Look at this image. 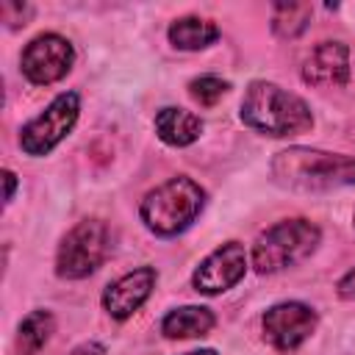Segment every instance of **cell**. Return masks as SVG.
Returning a JSON list of instances; mask_svg holds the SVG:
<instances>
[{"label":"cell","mask_w":355,"mask_h":355,"mask_svg":"<svg viewBox=\"0 0 355 355\" xmlns=\"http://www.w3.org/2000/svg\"><path fill=\"white\" fill-rule=\"evenodd\" d=\"M239 119L250 130L269 139H291L313 128L311 105L300 94L266 78H255L247 83L239 103Z\"/></svg>","instance_id":"6da1fadb"},{"label":"cell","mask_w":355,"mask_h":355,"mask_svg":"<svg viewBox=\"0 0 355 355\" xmlns=\"http://www.w3.org/2000/svg\"><path fill=\"white\" fill-rule=\"evenodd\" d=\"M269 172L288 191H333L355 186V155L294 144L275 153Z\"/></svg>","instance_id":"7a4b0ae2"},{"label":"cell","mask_w":355,"mask_h":355,"mask_svg":"<svg viewBox=\"0 0 355 355\" xmlns=\"http://www.w3.org/2000/svg\"><path fill=\"white\" fill-rule=\"evenodd\" d=\"M205 202H208V191L194 178L172 175L141 197L139 219L153 236L175 239L200 219Z\"/></svg>","instance_id":"3957f363"},{"label":"cell","mask_w":355,"mask_h":355,"mask_svg":"<svg viewBox=\"0 0 355 355\" xmlns=\"http://www.w3.org/2000/svg\"><path fill=\"white\" fill-rule=\"evenodd\" d=\"M322 244V227L308 216H288L269 225L250 247V266L258 275H277L308 261Z\"/></svg>","instance_id":"277c9868"},{"label":"cell","mask_w":355,"mask_h":355,"mask_svg":"<svg viewBox=\"0 0 355 355\" xmlns=\"http://www.w3.org/2000/svg\"><path fill=\"white\" fill-rule=\"evenodd\" d=\"M111 255V227L100 216L75 222L55 247L53 269L61 280H86Z\"/></svg>","instance_id":"5b68a950"},{"label":"cell","mask_w":355,"mask_h":355,"mask_svg":"<svg viewBox=\"0 0 355 355\" xmlns=\"http://www.w3.org/2000/svg\"><path fill=\"white\" fill-rule=\"evenodd\" d=\"M80 119V94L75 89L58 92L36 116H31L17 136L22 155L44 158L50 155L78 125Z\"/></svg>","instance_id":"8992f818"},{"label":"cell","mask_w":355,"mask_h":355,"mask_svg":"<svg viewBox=\"0 0 355 355\" xmlns=\"http://www.w3.org/2000/svg\"><path fill=\"white\" fill-rule=\"evenodd\" d=\"M75 58V44L67 36L55 31H42L22 47L19 72L33 86H53L72 72Z\"/></svg>","instance_id":"52a82bcc"},{"label":"cell","mask_w":355,"mask_h":355,"mask_svg":"<svg viewBox=\"0 0 355 355\" xmlns=\"http://www.w3.org/2000/svg\"><path fill=\"white\" fill-rule=\"evenodd\" d=\"M319 327V313L302 300H280L261 313V336L275 352H297Z\"/></svg>","instance_id":"ba28073f"},{"label":"cell","mask_w":355,"mask_h":355,"mask_svg":"<svg viewBox=\"0 0 355 355\" xmlns=\"http://www.w3.org/2000/svg\"><path fill=\"white\" fill-rule=\"evenodd\" d=\"M250 269V252L241 241L230 239L214 247L191 272V288L202 297H219L236 288Z\"/></svg>","instance_id":"9c48e42d"},{"label":"cell","mask_w":355,"mask_h":355,"mask_svg":"<svg viewBox=\"0 0 355 355\" xmlns=\"http://www.w3.org/2000/svg\"><path fill=\"white\" fill-rule=\"evenodd\" d=\"M155 283H158V269L150 263H141V266L119 275L100 294V305H103L105 316L114 322H128L150 300V294L155 291Z\"/></svg>","instance_id":"30bf717a"},{"label":"cell","mask_w":355,"mask_h":355,"mask_svg":"<svg viewBox=\"0 0 355 355\" xmlns=\"http://www.w3.org/2000/svg\"><path fill=\"white\" fill-rule=\"evenodd\" d=\"M300 78L305 86L313 89H344L352 78L349 64V47L341 39H324L319 42L302 61Z\"/></svg>","instance_id":"8fae6325"},{"label":"cell","mask_w":355,"mask_h":355,"mask_svg":"<svg viewBox=\"0 0 355 355\" xmlns=\"http://www.w3.org/2000/svg\"><path fill=\"white\" fill-rule=\"evenodd\" d=\"M153 130L155 136L166 144V147H191L194 141H200L202 130H205V122L200 114L189 111V108H180V105H164L155 111V119H153Z\"/></svg>","instance_id":"7c38bea8"},{"label":"cell","mask_w":355,"mask_h":355,"mask_svg":"<svg viewBox=\"0 0 355 355\" xmlns=\"http://www.w3.org/2000/svg\"><path fill=\"white\" fill-rule=\"evenodd\" d=\"M222 36L219 25L208 17H200V14H183V17H175L166 28V39L175 50H183V53H200V50H208L211 44H216Z\"/></svg>","instance_id":"4fadbf2b"},{"label":"cell","mask_w":355,"mask_h":355,"mask_svg":"<svg viewBox=\"0 0 355 355\" xmlns=\"http://www.w3.org/2000/svg\"><path fill=\"white\" fill-rule=\"evenodd\" d=\"M216 324V313L205 305H178L161 316V336L169 341H183V338H200L208 336Z\"/></svg>","instance_id":"5bb4252c"},{"label":"cell","mask_w":355,"mask_h":355,"mask_svg":"<svg viewBox=\"0 0 355 355\" xmlns=\"http://www.w3.org/2000/svg\"><path fill=\"white\" fill-rule=\"evenodd\" d=\"M55 333V316L50 308H33L28 311L19 324H17V336H14V347L19 355H39L50 338Z\"/></svg>","instance_id":"9a60e30c"},{"label":"cell","mask_w":355,"mask_h":355,"mask_svg":"<svg viewBox=\"0 0 355 355\" xmlns=\"http://www.w3.org/2000/svg\"><path fill=\"white\" fill-rule=\"evenodd\" d=\"M313 19V6L311 3H277L272 8V33L283 42L300 39Z\"/></svg>","instance_id":"2e32d148"},{"label":"cell","mask_w":355,"mask_h":355,"mask_svg":"<svg viewBox=\"0 0 355 355\" xmlns=\"http://www.w3.org/2000/svg\"><path fill=\"white\" fill-rule=\"evenodd\" d=\"M227 92H230V80H225L219 75H197L189 80V97L194 103H200L202 108L216 105Z\"/></svg>","instance_id":"e0dca14e"},{"label":"cell","mask_w":355,"mask_h":355,"mask_svg":"<svg viewBox=\"0 0 355 355\" xmlns=\"http://www.w3.org/2000/svg\"><path fill=\"white\" fill-rule=\"evenodd\" d=\"M33 11L36 8L31 3H14V0H8V3L0 6V19H3V25L8 31H19V28H25L31 22Z\"/></svg>","instance_id":"ac0fdd59"},{"label":"cell","mask_w":355,"mask_h":355,"mask_svg":"<svg viewBox=\"0 0 355 355\" xmlns=\"http://www.w3.org/2000/svg\"><path fill=\"white\" fill-rule=\"evenodd\" d=\"M336 291H338V297H341V300L355 302V266H352V269H347V272L338 277Z\"/></svg>","instance_id":"d6986e66"},{"label":"cell","mask_w":355,"mask_h":355,"mask_svg":"<svg viewBox=\"0 0 355 355\" xmlns=\"http://www.w3.org/2000/svg\"><path fill=\"white\" fill-rule=\"evenodd\" d=\"M69 355H108V347L97 338H89V341H80L69 349Z\"/></svg>","instance_id":"ffe728a7"},{"label":"cell","mask_w":355,"mask_h":355,"mask_svg":"<svg viewBox=\"0 0 355 355\" xmlns=\"http://www.w3.org/2000/svg\"><path fill=\"white\" fill-rule=\"evenodd\" d=\"M3 186H6V191H3V205L8 208L11 202H14V194H17V186H19V180H17V172L14 169H3Z\"/></svg>","instance_id":"44dd1931"},{"label":"cell","mask_w":355,"mask_h":355,"mask_svg":"<svg viewBox=\"0 0 355 355\" xmlns=\"http://www.w3.org/2000/svg\"><path fill=\"white\" fill-rule=\"evenodd\" d=\"M183 355H219L214 347H202V349H191V352H183Z\"/></svg>","instance_id":"7402d4cb"},{"label":"cell","mask_w":355,"mask_h":355,"mask_svg":"<svg viewBox=\"0 0 355 355\" xmlns=\"http://www.w3.org/2000/svg\"><path fill=\"white\" fill-rule=\"evenodd\" d=\"M352 227H355V208H352Z\"/></svg>","instance_id":"603a6c76"}]
</instances>
